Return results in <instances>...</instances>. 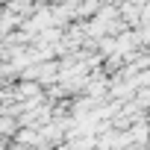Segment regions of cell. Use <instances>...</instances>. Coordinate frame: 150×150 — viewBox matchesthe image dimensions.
<instances>
[{"label":"cell","mask_w":150,"mask_h":150,"mask_svg":"<svg viewBox=\"0 0 150 150\" xmlns=\"http://www.w3.org/2000/svg\"><path fill=\"white\" fill-rule=\"evenodd\" d=\"M0 12H3V9H0Z\"/></svg>","instance_id":"cell-1"}]
</instances>
